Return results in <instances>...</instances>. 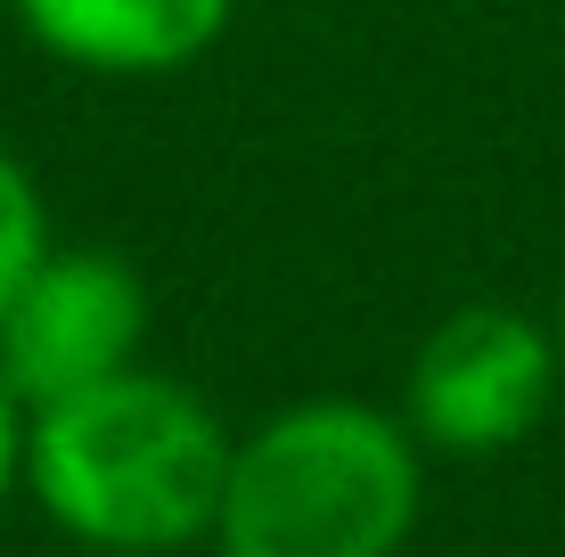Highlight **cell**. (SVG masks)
<instances>
[{"label": "cell", "instance_id": "obj_1", "mask_svg": "<svg viewBox=\"0 0 565 557\" xmlns=\"http://www.w3.org/2000/svg\"><path fill=\"white\" fill-rule=\"evenodd\" d=\"M230 443L238 435L198 386L131 361L99 386L25 410V501L74 549L172 557L213 533Z\"/></svg>", "mask_w": 565, "mask_h": 557}, {"label": "cell", "instance_id": "obj_2", "mask_svg": "<svg viewBox=\"0 0 565 557\" xmlns=\"http://www.w3.org/2000/svg\"><path fill=\"white\" fill-rule=\"evenodd\" d=\"M426 508V443L361 394H303L230 443L213 557H402Z\"/></svg>", "mask_w": 565, "mask_h": 557}, {"label": "cell", "instance_id": "obj_3", "mask_svg": "<svg viewBox=\"0 0 565 557\" xmlns=\"http://www.w3.org/2000/svg\"><path fill=\"white\" fill-rule=\"evenodd\" d=\"M565 394V361L550 320L516 303H459L418 336L402 369V418L443 459H492L541 435Z\"/></svg>", "mask_w": 565, "mask_h": 557}, {"label": "cell", "instance_id": "obj_4", "mask_svg": "<svg viewBox=\"0 0 565 557\" xmlns=\"http://www.w3.org/2000/svg\"><path fill=\"white\" fill-rule=\"evenodd\" d=\"M140 344H148L140 271L107 246L50 238V255L25 271V287L0 312V377L25 410H42L57 394H83L99 377L131 369Z\"/></svg>", "mask_w": 565, "mask_h": 557}, {"label": "cell", "instance_id": "obj_5", "mask_svg": "<svg viewBox=\"0 0 565 557\" xmlns=\"http://www.w3.org/2000/svg\"><path fill=\"white\" fill-rule=\"evenodd\" d=\"M9 17L33 50L74 74L156 83L222 50L238 0H9Z\"/></svg>", "mask_w": 565, "mask_h": 557}, {"label": "cell", "instance_id": "obj_6", "mask_svg": "<svg viewBox=\"0 0 565 557\" xmlns=\"http://www.w3.org/2000/svg\"><path fill=\"white\" fill-rule=\"evenodd\" d=\"M50 197L42 181L25 172V157L17 148H0V312H9V296L25 287V271L50 255Z\"/></svg>", "mask_w": 565, "mask_h": 557}, {"label": "cell", "instance_id": "obj_7", "mask_svg": "<svg viewBox=\"0 0 565 557\" xmlns=\"http://www.w3.org/2000/svg\"><path fill=\"white\" fill-rule=\"evenodd\" d=\"M17 492H25V401L0 377V508H9Z\"/></svg>", "mask_w": 565, "mask_h": 557}, {"label": "cell", "instance_id": "obj_8", "mask_svg": "<svg viewBox=\"0 0 565 557\" xmlns=\"http://www.w3.org/2000/svg\"><path fill=\"white\" fill-rule=\"evenodd\" d=\"M550 336H557V361H565V279H557V303H550Z\"/></svg>", "mask_w": 565, "mask_h": 557}]
</instances>
